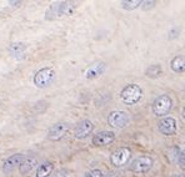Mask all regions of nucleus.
Instances as JSON below:
<instances>
[{
  "label": "nucleus",
  "mask_w": 185,
  "mask_h": 177,
  "mask_svg": "<svg viewBox=\"0 0 185 177\" xmlns=\"http://www.w3.org/2000/svg\"><path fill=\"white\" fill-rule=\"evenodd\" d=\"M132 157V151L129 147H119L116 148L112 156H110V162L114 167H121L129 162Z\"/></svg>",
  "instance_id": "0eeeda50"
},
{
  "label": "nucleus",
  "mask_w": 185,
  "mask_h": 177,
  "mask_svg": "<svg viewBox=\"0 0 185 177\" xmlns=\"http://www.w3.org/2000/svg\"><path fill=\"white\" fill-rule=\"evenodd\" d=\"M173 107V100L169 95H159L156 99L154 100L153 105H152V111L155 116L159 117H165V115H168L169 111Z\"/></svg>",
  "instance_id": "f03ea898"
},
{
  "label": "nucleus",
  "mask_w": 185,
  "mask_h": 177,
  "mask_svg": "<svg viewBox=\"0 0 185 177\" xmlns=\"http://www.w3.org/2000/svg\"><path fill=\"white\" fill-rule=\"evenodd\" d=\"M25 160V157L23 153H15V155H11L10 157L4 161L3 164V171L9 173V172H13L16 167H20V165L23 164V161Z\"/></svg>",
  "instance_id": "f8f14e48"
},
{
  "label": "nucleus",
  "mask_w": 185,
  "mask_h": 177,
  "mask_svg": "<svg viewBox=\"0 0 185 177\" xmlns=\"http://www.w3.org/2000/svg\"><path fill=\"white\" fill-rule=\"evenodd\" d=\"M25 49H26L25 45L22 44V43H13L9 46V52L14 57H23V55L25 52Z\"/></svg>",
  "instance_id": "f3484780"
},
{
  "label": "nucleus",
  "mask_w": 185,
  "mask_h": 177,
  "mask_svg": "<svg viewBox=\"0 0 185 177\" xmlns=\"http://www.w3.org/2000/svg\"><path fill=\"white\" fill-rule=\"evenodd\" d=\"M178 164H179V167L181 170H185V150L181 151L179 153V157H178Z\"/></svg>",
  "instance_id": "aec40b11"
},
{
  "label": "nucleus",
  "mask_w": 185,
  "mask_h": 177,
  "mask_svg": "<svg viewBox=\"0 0 185 177\" xmlns=\"http://www.w3.org/2000/svg\"><path fill=\"white\" fill-rule=\"evenodd\" d=\"M94 130V125L90 120H81L77 126L75 130H74V137L78 140H83L86 139V137L92 132Z\"/></svg>",
  "instance_id": "9d476101"
},
{
  "label": "nucleus",
  "mask_w": 185,
  "mask_h": 177,
  "mask_svg": "<svg viewBox=\"0 0 185 177\" xmlns=\"http://www.w3.org/2000/svg\"><path fill=\"white\" fill-rule=\"evenodd\" d=\"M154 165V160L152 159L150 156L148 155H141V156H138L135 160L132 161V165H130V170L135 173H146L148 171H150L152 167Z\"/></svg>",
  "instance_id": "39448f33"
},
{
  "label": "nucleus",
  "mask_w": 185,
  "mask_h": 177,
  "mask_svg": "<svg viewBox=\"0 0 185 177\" xmlns=\"http://www.w3.org/2000/svg\"><path fill=\"white\" fill-rule=\"evenodd\" d=\"M75 9H77V5L73 3H68V2L57 3V4H53L49 8L46 15H48V17H49V15H50V17H60L64 15H71Z\"/></svg>",
  "instance_id": "20e7f679"
},
{
  "label": "nucleus",
  "mask_w": 185,
  "mask_h": 177,
  "mask_svg": "<svg viewBox=\"0 0 185 177\" xmlns=\"http://www.w3.org/2000/svg\"><path fill=\"white\" fill-rule=\"evenodd\" d=\"M143 97V90L136 84L126 85L120 92V100L125 105H135L138 104Z\"/></svg>",
  "instance_id": "f257e3e1"
},
{
  "label": "nucleus",
  "mask_w": 185,
  "mask_h": 177,
  "mask_svg": "<svg viewBox=\"0 0 185 177\" xmlns=\"http://www.w3.org/2000/svg\"><path fill=\"white\" fill-rule=\"evenodd\" d=\"M115 141V133L113 131H100L92 136V145L94 146H108Z\"/></svg>",
  "instance_id": "1a4fd4ad"
},
{
  "label": "nucleus",
  "mask_w": 185,
  "mask_h": 177,
  "mask_svg": "<svg viewBox=\"0 0 185 177\" xmlns=\"http://www.w3.org/2000/svg\"><path fill=\"white\" fill-rule=\"evenodd\" d=\"M55 79V71L51 67H44L34 75V85L39 89L48 87Z\"/></svg>",
  "instance_id": "7ed1b4c3"
},
{
  "label": "nucleus",
  "mask_w": 185,
  "mask_h": 177,
  "mask_svg": "<svg viewBox=\"0 0 185 177\" xmlns=\"http://www.w3.org/2000/svg\"><path fill=\"white\" fill-rule=\"evenodd\" d=\"M183 119L185 120V106H184V109H183Z\"/></svg>",
  "instance_id": "a878e982"
},
{
  "label": "nucleus",
  "mask_w": 185,
  "mask_h": 177,
  "mask_svg": "<svg viewBox=\"0 0 185 177\" xmlns=\"http://www.w3.org/2000/svg\"><path fill=\"white\" fill-rule=\"evenodd\" d=\"M51 177H66V175H65V172L59 171V172H57V173H54Z\"/></svg>",
  "instance_id": "b1692460"
},
{
  "label": "nucleus",
  "mask_w": 185,
  "mask_h": 177,
  "mask_svg": "<svg viewBox=\"0 0 185 177\" xmlns=\"http://www.w3.org/2000/svg\"><path fill=\"white\" fill-rule=\"evenodd\" d=\"M141 5H143V2H140V0H126V2H121V8L129 11L135 10L136 8Z\"/></svg>",
  "instance_id": "6ab92c4d"
},
{
  "label": "nucleus",
  "mask_w": 185,
  "mask_h": 177,
  "mask_svg": "<svg viewBox=\"0 0 185 177\" xmlns=\"http://www.w3.org/2000/svg\"><path fill=\"white\" fill-rule=\"evenodd\" d=\"M84 177H104V173L100 170H92V171L88 172Z\"/></svg>",
  "instance_id": "412c9836"
},
{
  "label": "nucleus",
  "mask_w": 185,
  "mask_h": 177,
  "mask_svg": "<svg viewBox=\"0 0 185 177\" xmlns=\"http://www.w3.org/2000/svg\"><path fill=\"white\" fill-rule=\"evenodd\" d=\"M158 130L160 133L165 136H171L178 131V121L174 117H169V116L161 117L158 122Z\"/></svg>",
  "instance_id": "6e6552de"
},
{
  "label": "nucleus",
  "mask_w": 185,
  "mask_h": 177,
  "mask_svg": "<svg viewBox=\"0 0 185 177\" xmlns=\"http://www.w3.org/2000/svg\"><path fill=\"white\" fill-rule=\"evenodd\" d=\"M53 170H54L53 162H49V161L43 162L41 165H39L38 170H36V177H48L51 175Z\"/></svg>",
  "instance_id": "dca6fc26"
},
{
  "label": "nucleus",
  "mask_w": 185,
  "mask_h": 177,
  "mask_svg": "<svg viewBox=\"0 0 185 177\" xmlns=\"http://www.w3.org/2000/svg\"><path fill=\"white\" fill-rule=\"evenodd\" d=\"M161 74H163V69H161V66H160L159 64H156V65H150L149 67L145 70V75H146L148 77H150V79H156V77L161 76Z\"/></svg>",
  "instance_id": "a211bd4d"
},
{
  "label": "nucleus",
  "mask_w": 185,
  "mask_h": 177,
  "mask_svg": "<svg viewBox=\"0 0 185 177\" xmlns=\"http://www.w3.org/2000/svg\"><path fill=\"white\" fill-rule=\"evenodd\" d=\"M69 130V126L68 124L65 122H58V124H55L50 127L49 132H48V137L50 140L53 141H59L60 139H63V137L66 135Z\"/></svg>",
  "instance_id": "9b49d317"
},
{
  "label": "nucleus",
  "mask_w": 185,
  "mask_h": 177,
  "mask_svg": "<svg viewBox=\"0 0 185 177\" xmlns=\"http://www.w3.org/2000/svg\"><path fill=\"white\" fill-rule=\"evenodd\" d=\"M170 69L175 74H183L185 72V56L178 55L171 59L170 61Z\"/></svg>",
  "instance_id": "4468645a"
},
{
  "label": "nucleus",
  "mask_w": 185,
  "mask_h": 177,
  "mask_svg": "<svg viewBox=\"0 0 185 177\" xmlns=\"http://www.w3.org/2000/svg\"><path fill=\"white\" fill-rule=\"evenodd\" d=\"M36 165H38V160H36L35 157H28V159H25L23 161V164L20 165L19 171L22 175H28L36 167Z\"/></svg>",
  "instance_id": "2eb2a0df"
},
{
  "label": "nucleus",
  "mask_w": 185,
  "mask_h": 177,
  "mask_svg": "<svg viewBox=\"0 0 185 177\" xmlns=\"http://www.w3.org/2000/svg\"><path fill=\"white\" fill-rule=\"evenodd\" d=\"M171 177H185L184 175H180V173H175V175H173Z\"/></svg>",
  "instance_id": "393cba45"
},
{
  "label": "nucleus",
  "mask_w": 185,
  "mask_h": 177,
  "mask_svg": "<svg viewBox=\"0 0 185 177\" xmlns=\"http://www.w3.org/2000/svg\"><path fill=\"white\" fill-rule=\"evenodd\" d=\"M106 70V64L103 61H98L95 64L90 65L86 71H85V77L88 80H92V79H96L100 75H103V72Z\"/></svg>",
  "instance_id": "ddd939ff"
},
{
  "label": "nucleus",
  "mask_w": 185,
  "mask_h": 177,
  "mask_svg": "<svg viewBox=\"0 0 185 177\" xmlns=\"http://www.w3.org/2000/svg\"><path fill=\"white\" fill-rule=\"evenodd\" d=\"M179 33H180V30L176 28V29H173L171 31H170V39H174V37H178L179 36Z\"/></svg>",
  "instance_id": "5701e85b"
},
{
  "label": "nucleus",
  "mask_w": 185,
  "mask_h": 177,
  "mask_svg": "<svg viewBox=\"0 0 185 177\" xmlns=\"http://www.w3.org/2000/svg\"><path fill=\"white\" fill-rule=\"evenodd\" d=\"M108 124L115 129H124L129 125V115L121 110L112 111L108 116Z\"/></svg>",
  "instance_id": "423d86ee"
},
{
  "label": "nucleus",
  "mask_w": 185,
  "mask_h": 177,
  "mask_svg": "<svg viewBox=\"0 0 185 177\" xmlns=\"http://www.w3.org/2000/svg\"><path fill=\"white\" fill-rule=\"evenodd\" d=\"M155 2H143V5H141V8H143V10H148V9H150V8H153V6H155Z\"/></svg>",
  "instance_id": "4be33fe9"
}]
</instances>
